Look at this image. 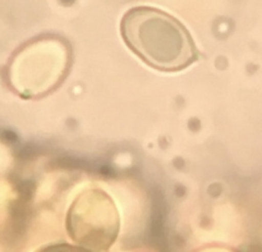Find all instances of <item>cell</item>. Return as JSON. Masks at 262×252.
<instances>
[{"label":"cell","instance_id":"obj_1","mask_svg":"<svg viewBox=\"0 0 262 252\" xmlns=\"http://www.w3.org/2000/svg\"><path fill=\"white\" fill-rule=\"evenodd\" d=\"M120 33L128 48L158 71H182L199 59L187 28L173 15L156 8L128 10L120 20Z\"/></svg>","mask_w":262,"mask_h":252}]
</instances>
